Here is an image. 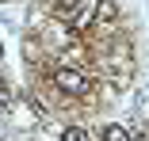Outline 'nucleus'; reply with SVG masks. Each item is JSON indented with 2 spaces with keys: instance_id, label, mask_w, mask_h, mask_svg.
Segmentation results:
<instances>
[{
  "instance_id": "obj_1",
  "label": "nucleus",
  "mask_w": 149,
  "mask_h": 141,
  "mask_svg": "<svg viewBox=\"0 0 149 141\" xmlns=\"http://www.w3.org/2000/svg\"><path fill=\"white\" fill-rule=\"evenodd\" d=\"M65 19H69L73 31H88V27L100 19V0H73L69 12H65Z\"/></svg>"
},
{
  "instance_id": "obj_7",
  "label": "nucleus",
  "mask_w": 149,
  "mask_h": 141,
  "mask_svg": "<svg viewBox=\"0 0 149 141\" xmlns=\"http://www.w3.org/2000/svg\"><path fill=\"white\" fill-rule=\"evenodd\" d=\"M134 141H149V133H138V137H134Z\"/></svg>"
},
{
  "instance_id": "obj_4",
  "label": "nucleus",
  "mask_w": 149,
  "mask_h": 141,
  "mask_svg": "<svg viewBox=\"0 0 149 141\" xmlns=\"http://www.w3.org/2000/svg\"><path fill=\"white\" fill-rule=\"evenodd\" d=\"M61 141H92V137H88V130H80V126H65Z\"/></svg>"
},
{
  "instance_id": "obj_2",
  "label": "nucleus",
  "mask_w": 149,
  "mask_h": 141,
  "mask_svg": "<svg viewBox=\"0 0 149 141\" xmlns=\"http://www.w3.org/2000/svg\"><path fill=\"white\" fill-rule=\"evenodd\" d=\"M54 84L61 88L65 95H84L88 92V76L73 65H61V69H54Z\"/></svg>"
},
{
  "instance_id": "obj_5",
  "label": "nucleus",
  "mask_w": 149,
  "mask_h": 141,
  "mask_svg": "<svg viewBox=\"0 0 149 141\" xmlns=\"http://www.w3.org/2000/svg\"><path fill=\"white\" fill-rule=\"evenodd\" d=\"M8 103H12V88L0 84V111H8Z\"/></svg>"
},
{
  "instance_id": "obj_3",
  "label": "nucleus",
  "mask_w": 149,
  "mask_h": 141,
  "mask_svg": "<svg viewBox=\"0 0 149 141\" xmlns=\"http://www.w3.org/2000/svg\"><path fill=\"white\" fill-rule=\"evenodd\" d=\"M100 141H134V137H130V130H123V126H107Z\"/></svg>"
},
{
  "instance_id": "obj_6",
  "label": "nucleus",
  "mask_w": 149,
  "mask_h": 141,
  "mask_svg": "<svg viewBox=\"0 0 149 141\" xmlns=\"http://www.w3.org/2000/svg\"><path fill=\"white\" fill-rule=\"evenodd\" d=\"M100 15H103V19H115V8L107 4V0H100Z\"/></svg>"
}]
</instances>
